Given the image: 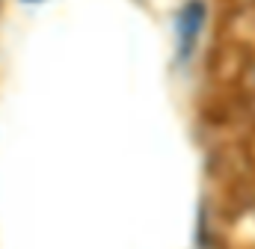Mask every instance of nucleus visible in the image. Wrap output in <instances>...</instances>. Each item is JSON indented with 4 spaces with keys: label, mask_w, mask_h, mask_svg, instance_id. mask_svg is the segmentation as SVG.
I'll return each mask as SVG.
<instances>
[{
    "label": "nucleus",
    "mask_w": 255,
    "mask_h": 249,
    "mask_svg": "<svg viewBox=\"0 0 255 249\" xmlns=\"http://www.w3.org/2000/svg\"><path fill=\"white\" fill-rule=\"evenodd\" d=\"M202 21H205V12H202V3H190L181 9L178 15V48H181V57H187L202 30Z\"/></svg>",
    "instance_id": "obj_1"
}]
</instances>
